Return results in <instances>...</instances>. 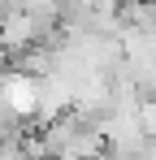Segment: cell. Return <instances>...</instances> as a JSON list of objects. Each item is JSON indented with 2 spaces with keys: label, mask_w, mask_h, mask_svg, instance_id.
Returning <instances> with one entry per match:
<instances>
[{
  "label": "cell",
  "mask_w": 156,
  "mask_h": 160,
  "mask_svg": "<svg viewBox=\"0 0 156 160\" xmlns=\"http://www.w3.org/2000/svg\"><path fill=\"white\" fill-rule=\"evenodd\" d=\"M48 35H52V22L35 18V13H26L22 4L9 0V4L0 9V48H4V56L30 52V48L48 43Z\"/></svg>",
  "instance_id": "1"
},
{
  "label": "cell",
  "mask_w": 156,
  "mask_h": 160,
  "mask_svg": "<svg viewBox=\"0 0 156 160\" xmlns=\"http://www.w3.org/2000/svg\"><path fill=\"white\" fill-rule=\"evenodd\" d=\"M0 104L9 108L13 121H30L39 104V78H30L22 69H0Z\"/></svg>",
  "instance_id": "2"
}]
</instances>
